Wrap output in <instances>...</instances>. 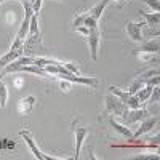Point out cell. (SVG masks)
I'll return each instance as SVG.
<instances>
[{"instance_id": "cell-1", "label": "cell", "mask_w": 160, "mask_h": 160, "mask_svg": "<svg viewBox=\"0 0 160 160\" xmlns=\"http://www.w3.org/2000/svg\"><path fill=\"white\" fill-rule=\"evenodd\" d=\"M19 136L24 139V142H26V144L29 146V149H31V152L34 154V157H35V158H38V160H62V158H59V157H51V155L43 154L42 151L38 149V146H37V142H35L34 136L31 135V133H29L28 130H21V131H19Z\"/></svg>"}, {"instance_id": "cell-2", "label": "cell", "mask_w": 160, "mask_h": 160, "mask_svg": "<svg viewBox=\"0 0 160 160\" xmlns=\"http://www.w3.org/2000/svg\"><path fill=\"white\" fill-rule=\"evenodd\" d=\"M106 111H108L109 114H114V115H118V117H122L128 108L120 101L117 96H114L112 93H109L108 96H106Z\"/></svg>"}, {"instance_id": "cell-3", "label": "cell", "mask_w": 160, "mask_h": 160, "mask_svg": "<svg viewBox=\"0 0 160 160\" xmlns=\"http://www.w3.org/2000/svg\"><path fill=\"white\" fill-rule=\"evenodd\" d=\"M146 117H149V112L144 108H138V109H128L122 115V120H123V125H131V123L141 122V120H144Z\"/></svg>"}, {"instance_id": "cell-4", "label": "cell", "mask_w": 160, "mask_h": 160, "mask_svg": "<svg viewBox=\"0 0 160 160\" xmlns=\"http://www.w3.org/2000/svg\"><path fill=\"white\" fill-rule=\"evenodd\" d=\"M88 40V50H90V58L93 61L98 59V50H99V42H101V34H99V29H91L90 35L87 37Z\"/></svg>"}, {"instance_id": "cell-5", "label": "cell", "mask_w": 160, "mask_h": 160, "mask_svg": "<svg viewBox=\"0 0 160 160\" xmlns=\"http://www.w3.org/2000/svg\"><path fill=\"white\" fill-rule=\"evenodd\" d=\"M34 62V56H28V55H22V56H19L18 59H15L13 62H10L8 66H5V69H3V72H2V75H7V74H15V72H18L22 66H28V64H32ZM0 75V77H2Z\"/></svg>"}, {"instance_id": "cell-6", "label": "cell", "mask_w": 160, "mask_h": 160, "mask_svg": "<svg viewBox=\"0 0 160 160\" xmlns=\"http://www.w3.org/2000/svg\"><path fill=\"white\" fill-rule=\"evenodd\" d=\"M142 26L141 22H133V21H128L125 24V28H127V32L130 35V38L133 40V42H136V43H141L144 37H142Z\"/></svg>"}, {"instance_id": "cell-7", "label": "cell", "mask_w": 160, "mask_h": 160, "mask_svg": "<svg viewBox=\"0 0 160 160\" xmlns=\"http://www.w3.org/2000/svg\"><path fill=\"white\" fill-rule=\"evenodd\" d=\"M74 135H75V158H80V151H82L83 141L88 135V128L87 127H74Z\"/></svg>"}, {"instance_id": "cell-8", "label": "cell", "mask_w": 160, "mask_h": 160, "mask_svg": "<svg viewBox=\"0 0 160 160\" xmlns=\"http://www.w3.org/2000/svg\"><path fill=\"white\" fill-rule=\"evenodd\" d=\"M157 122H158V117L157 115L155 117H146L144 120H141V125L136 130V133H133V138H139V136L146 135V133H149L157 125Z\"/></svg>"}, {"instance_id": "cell-9", "label": "cell", "mask_w": 160, "mask_h": 160, "mask_svg": "<svg viewBox=\"0 0 160 160\" xmlns=\"http://www.w3.org/2000/svg\"><path fill=\"white\" fill-rule=\"evenodd\" d=\"M22 55H24V48H10V51H7L5 55L0 58V68H5V66H8L10 62H13Z\"/></svg>"}, {"instance_id": "cell-10", "label": "cell", "mask_w": 160, "mask_h": 160, "mask_svg": "<svg viewBox=\"0 0 160 160\" xmlns=\"http://www.w3.org/2000/svg\"><path fill=\"white\" fill-rule=\"evenodd\" d=\"M34 106H35V96H26L22 98L19 102H18V114L19 115H28L32 112L34 109Z\"/></svg>"}, {"instance_id": "cell-11", "label": "cell", "mask_w": 160, "mask_h": 160, "mask_svg": "<svg viewBox=\"0 0 160 160\" xmlns=\"http://www.w3.org/2000/svg\"><path fill=\"white\" fill-rule=\"evenodd\" d=\"M109 123H111V127L114 128V131H117L120 136H123V138H127V139H131V138H133V133H131L130 128H127V125H120V123H117L112 117L109 118Z\"/></svg>"}, {"instance_id": "cell-12", "label": "cell", "mask_w": 160, "mask_h": 160, "mask_svg": "<svg viewBox=\"0 0 160 160\" xmlns=\"http://www.w3.org/2000/svg\"><path fill=\"white\" fill-rule=\"evenodd\" d=\"M111 3V0H101L99 3H96L95 7H93L90 11H88V15L90 16H93L95 19H98L99 21V18L102 16V13H104V10L108 8V5Z\"/></svg>"}, {"instance_id": "cell-13", "label": "cell", "mask_w": 160, "mask_h": 160, "mask_svg": "<svg viewBox=\"0 0 160 160\" xmlns=\"http://www.w3.org/2000/svg\"><path fill=\"white\" fill-rule=\"evenodd\" d=\"M141 18H144L146 24L144 26H149V28H158V22H160V15L155 11L152 13H146V11H141Z\"/></svg>"}, {"instance_id": "cell-14", "label": "cell", "mask_w": 160, "mask_h": 160, "mask_svg": "<svg viewBox=\"0 0 160 160\" xmlns=\"http://www.w3.org/2000/svg\"><path fill=\"white\" fill-rule=\"evenodd\" d=\"M158 48H160V42L158 38H152L149 42H144L139 48V51H146V53H152V55H157L158 53Z\"/></svg>"}, {"instance_id": "cell-15", "label": "cell", "mask_w": 160, "mask_h": 160, "mask_svg": "<svg viewBox=\"0 0 160 160\" xmlns=\"http://www.w3.org/2000/svg\"><path fill=\"white\" fill-rule=\"evenodd\" d=\"M152 88L154 87H149V85H144L139 91H136L135 93V95H136V98L139 99V102L141 104H144L146 101H148L149 99V96H151V93H152Z\"/></svg>"}, {"instance_id": "cell-16", "label": "cell", "mask_w": 160, "mask_h": 160, "mask_svg": "<svg viewBox=\"0 0 160 160\" xmlns=\"http://www.w3.org/2000/svg\"><path fill=\"white\" fill-rule=\"evenodd\" d=\"M109 93H112L114 96H117L120 101H122L123 104H127V101H128V98L131 96L128 91H123V90H120V88H117V87H109Z\"/></svg>"}, {"instance_id": "cell-17", "label": "cell", "mask_w": 160, "mask_h": 160, "mask_svg": "<svg viewBox=\"0 0 160 160\" xmlns=\"http://www.w3.org/2000/svg\"><path fill=\"white\" fill-rule=\"evenodd\" d=\"M144 85H146V83H144V80H141V78L138 77V78H135V80H133V82L130 83V87H128V93H130V95H135V93L139 91Z\"/></svg>"}, {"instance_id": "cell-18", "label": "cell", "mask_w": 160, "mask_h": 160, "mask_svg": "<svg viewBox=\"0 0 160 160\" xmlns=\"http://www.w3.org/2000/svg\"><path fill=\"white\" fill-rule=\"evenodd\" d=\"M7 101H8V88L2 80H0V108H5Z\"/></svg>"}, {"instance_id": "cell-19", "label": "cell", "mask_w": 160, "mask_h": 160, "mask_svg": "<svg viewBox=\"0 0 160 160\" xmlns=\"http://www.w3.org/2000/svg\"><path fill=\"white\" fill-rule=\"evenodd\" d=\"M127 108L128 109H138V108H141V102H139V99L136 98V95H131L130 98H128V101H127Z\"/></svg>"}, {"instance_id": "cell-20", "label": "cell", "mask_w": 160, "mask_h": 160, "mask_svg": "<svg viewBox=\"0 0 160 160\" xmlns=\"http://www.w3.org/2000/svg\"><path fill=\"white\" fill-rule=\"evenodd\" d=\"M83 26H87L88 29H96V28H98V19H95L93 16H90L88 13H87L85 21H83Z\"/></svg>"}, {"instance_id": "cell-21", "label": "cell", "mask_w": 160, "mask_h": 160, "mask_svg": "<svg viewBox=\"0 0 160 160\" xmlns=\"http://www.w3.org/2000/svg\"><path fill=\"white\" fill-rule=\"evenodd\" d=\"M154 75H158V69L155 68V69H149L148 72H142L141 75H139V78L141 80H148V78H151V77H154Z\"/></svg>"}, {"instance_id": "cell-22", "label": "cell", "mask_w": 160, "mask_h": 160, "mask_svg": "<svg viewBox=\"0 0 160 160\" xmlns=\"http://www.w3.org/2000/svg\"><path fill=\"white\" fill-rule=\"evenodd\" d=\"M85 16H87V13H83V15H77L72 21V26H74V29L78 28V26H83V21H85Z\"/></svg>"}, {"instance_id": "cell-23", "label": "cell", "mask_w": 160, "mask_h": 160, "mask_svg": "<svg viewBox=\"0 0 160 160\" xmlns=\"http://www.w3.org/2000/svg\"><path fill=\"white\" fill-rule=\"evenodd\" d=\"M72 87V82H69V80H66V78H61V82H59V88L64 91V93H68Z\"/></svg>"}, {"instance_id": "cell-24", "label": "cell", "mask_w": 160, "mask_h": 160, "mask_svg": "<svg viewBox=\"0 0 160 160\" xmlns=\"http://www.w3.org/2000/svg\"><path fill=\"white\" fill-rule=\"evenodd\" d=\"M144 3H148L151 8H152V11H155V13H158V10H160V3H158V0H142Z\"/></svg>"}, {"instance_id": "cell-25", "label": "cell", "mask_w": 160, "mask_h": 160, "mask_svg": "<svg viewBox=\"0 0 160 160\" xmlns=\"http://www.w3.org/2000/svg\"><path fill=\"white\" fill-rule=\"evenodd\" d=\"M66 69H68L69 72H72V74H75V75H78V68H75L74 66V62H61Z\"/></svg>"}, {"instance_id": "cell-26", "label": "cell", "mask_w": 160, "mask_h": 160, "mask_svg": "<svg viewBox=\"0 0 160 160\" xmlns=\"http://www.w3.org/2000/svg\"><path fill=\"white\" fill-rule=\"evenodd\" d=\"M148 101H151L152 104L154 102H158V87H154L152 88V93H151V96H149Z\"/></svg>"}, {"instance_id": "cell-27", "label": "cell", "mask_w": 160, "mask_h": 160, "mask_svg": "<svg viewBox=\"0 0 160 160\" xmlns=\"http://www.w3.org/2000/svg\"><path fill=\"white\" fill-rule=\"evenodd\" d=\"M144 83L149 85V87H158V75H154L148 80H144Z\"/></svg>"}, {"instance_id": "cell-28", "label": "cell", "mask_w": 160, "mask_h": 160, "mask_svg": "<svg viewBox=\"0 0 160 160\" xmlns=\"http://www.w3.org/2000/svg\"><path fill=\"white\" fill-rule=\"evenodd\" d=\"M75 31H77L78 34L85 35V37H88V35H90V32H91V29H88L87 26H78V28H75Z\"/></svg>"}, {"instance_id": "cell-29", "label": "cell", "mask_w": 160, "mask_h": 160, "mask_svg": "<svg viewBox=\"0 0 160 160\" xmlns=\"http://www.w3.org/2000/svg\"><path fill=\"white\" fill-rule=\"evenodd\" d=\"M22 85H24L22 77H16L15 80H13V87H15L16 90H21V88H22Z\"/></svg>"}, {"instance_id": "cell-30", "label": "cell", "mask_w": 160, "mask_h": 160, "mask_svg": "<svg viewBox=\"0 0 160 160\" xmlns=\"http://www.w3.org/2000/svg\"><path fill=\"white\" fill-rule=\"evenodd\" d=\"M111 2H115V3H118V5H123L125 0H111Z\"/></svg>"}, {"instance_id": "cell-31", "label": "cell", "mask_w": 160, "mask_h": 160, "mask_svg": "<svg viewBox=\"0 0 160 160\" xmlns=\"http://www.w3.org/2000/svg\"><path fill=\"white\" fill-rule=\"evenodd\" d=\"M2 2H3V0H0V3H2Z\"/></svg>"}]
</instances>
